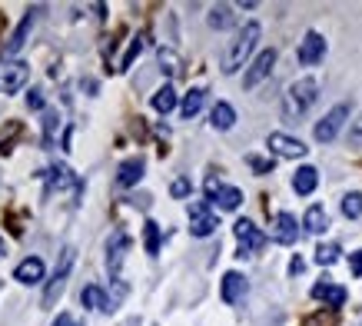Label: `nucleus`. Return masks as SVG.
<instances>
[{
    "mask_svg": "<svg viewBox=\"0 0 362 326\" xmlns=\"http://www.w3.org/2000/svg\"><path fill=\"white\" fill-rule=\"evenodd\" d=\"M316 97H319V84L312 77H302L296 84H289V90L283 93V117H286L289 124L302 120V113L316 103Z\"/></svg>",
    "mask_w": 362,
    "mask_h": 326,
    "instance_id": "obj_1",
    "label": "nucleus"
},
{
    "mask_svg": "<svg viewBox=\"0 0 362 326\" xmlns=\"http://www.w3.org/2000/svg\"><path fill=\"white\" fill-rule=\"evenodd\" d=\"M260 34H262V30H260V24H256V20H250V24L239 30L236 40L229 44V51L223 53V74H236L239 67L250 60V53L256 51V40H260Z\"/></svg>",
    "mask_w": 362,
    "mask_h": 326,
    "instance_id": "obj_2",
    "label": "nucleus"
},
{
    "mask_svg": "<svg viewBox=\"0 0 362 326\" xmlns=\"http://www.w3.org/2000/svg\"><path fill=\"white\" fill-rule=\"evenodd\" d=\"M74 247H63L60 253V266L53 270V280L43 289V306H53V303L63 296V287H67V276H70V266H74Z\"/></svg>",
    "mask_w": 362,
    "mask_h": 326,
    "instance_id": "obj_3",
    "label": "nucleus"
},
{
    "mask_svg": "<svg viewBox=\"0 0 362 326\" xmlns=\"http://www.w3.org/2000/svg\"><path fill=\"white\" fill-rule=\"evenodd\" d=\"M346 117H349V103H336V107H333V110H329L323 120L316 124L312 137L319 140V143H333V140H336V133L342 130V124H346Z\"/></svg>",
    "mask_w": 362,
    "mask_h": 326,
    "instance_id": "obj_4",
    "label": "nucleus"
},
{
    "mask_svg": "<svg viewBox=\"0 0 362 326\" xmlns=\"http://www.w3.org/2000/svg\"><path fill=\"white\" fill-rule=\"evenodd\" d=\"M233 233L239 240V256H250V253H260L266 247V233L253 220H236L233 223Z\"/></svg>",
    "mask_w": 362,
    "mask_h": 326,
    "instance_id": "obj_5",
    "label": "nucleus"
},
{
    "mask_svg": "<svg viewBox=\"0 0 362 326\" xmlns=\"http://www.w3.org/2000/svg\"><path fill=\"white\" fill-rule=\"evenodd\" d=\"M27 80H30V67L24 60L0 63V93H17V90H24Z\"/></svg>",
    "mask_w": 362,
    "mask_h": 326,
    "instance_id": "obj_6",
    "label": "nucleus"
},
{
    "mask_svg": "<svg viewBox=\"0 0 362 326\" xmlns=\"http://www.w3.org/2000/svg\"><path fill=\"white\" fill-rule=\"evenodd\" d=\"M216 226H220V220L210 210V203H203V200L189 203V233L193 237H210Z\"/></svg>",
    "mask_w": 362,
    "mask_h": 326,
    "instance_id": "obj_7",
    "label": "nucleus"
},
{
    "mask_svg": "<svg viewBox=\"0 0 362 326\" xmlns=\"http://www.w3.org/2000/svg\"><path fill=\"white\" fill-rule=\"evenodd\" d=\"M273 67H276V51L269 47V51H262L256 60L250 63V70H246V77H243V87L253 90V87H260L266 77L273 74Z\"/></svg>",
    "mask_w": 362,
    "mask_h": 326,
    "instance_id": "obj_8",
    "label": "nucleus"
},
{
    "mask_svg": "<svg viewBox=\"0 0 362 326\" xmlns=\"http://www.w3.org/2000/svg\"><path fill=\"white\" fill-rule=\"evenodd\" d=\"M266 147L276 153V157H286V160H296V157H306V143L296 137H286V133H269V140H266Z\"/></svg>",
    "mask_w": 362,
    "mask_h": 326,
    "instance_id": "obj_9",
    "label": "nucleus"
},
{
    "mask_svg": "<svg viewBox=\"0 0 362 326\" xmlns=\"http://www.w3.org/2000/svg\"><path fill=\"white\" fill-rule=\"evenodd\" d=\"M326 57V40L323 34H316V30H309L306 37H302L300 44V63L302 67H316V63Z\"/></svg>",
    "mask_w": 362,
    "mask_h": 326,
    "instance_id": "obj_10",
    "label": "nucleus"
},
{
    "mask_svg": "<svg viewBox=\"0 0 362 326\" xmlns=\"http://www.w3.org/2000/svg\"><path fill=\"white\" fill-rule=\"evenodd\" d=\"M126 250H130V237H126V233H113L110 243H107V270H110L113 280H116L120 266H123Z\"/></svg>",
    "mask_w": 362,
    "mask_h": 326,
    "instance_id": "obj_11",
    "label": "nucleus"
},
{
    "mask_svg": "<svg viewBox=\"0 0 362 326\" xmlns=\"http://www.w3.org/2000/svg\"><path fill=\"white\" fill-rule=\"evenodd\" d=\"M273 240L276 243H283V247L296 243V240H300V223H296V216L293 214H276L273 216Z\"/></svg>",
    "mask_w": 362,
    "mask_h": 326,
    "instance_id": "obj_12",
    "label": "nucleus"
},
{
    "mask_svg": "<svg viewBox=\"0 0 362 326\" xmlns=\"http://www.w3.org/2000/svg\"><path fill=\"white\" fill-rule=\"evenodd\" d=\"M346 296H349L346 289L336 287V283H326V280H323V283H316V287H312V300L326 303L329 310H339V306L346 303Z\"/></svg>",
    "mask_w": 362,
    "mask_h": 326,
    "instance_id": "obj_13",
    "label": "nucleus"
},
{
    "mask_svg": "<svg viewBox=\"0 0 362 326\" xmlns=\"http://www.w3.org/2000/svg\"><path fill=\"white\" fill-rule=\"evenodd\" d=\"M246 289H250V283H246V276L236 273V270H229V273L223 276V303H239L243 296H246Z\"/></svg>",
    "mask_w": 362,
    "mask_h": 326,
    "instance_id": "obj_14",
    "label": "nucleus"
},
{
    "mask_svg": "<svg viewBox=\"0 0 362 326\" xmlns=\"http://www.w3.org/2000/svg\"><path fill=\"white\" fill-rule=\"evenodd\" d=\"M143 170H147L143 157H130V160L120 163V170H116V183H120V187H137L140 180H143Z\"/></svg>",
    "mask_w": 362,
    "mask_h": 326,
    "instance_id": "obj_15",
    "label": "nucleus"
},
{
    "mask_svg": "<svg viewBox=\"0 0 362 326\" xmlns=\"http://www.w3.org/2000/svg\"><path fill=\"white\" fill-rule=\"evenodd\" d=\"M13 280H17V283H24V287L40 283V280H43V260H40V256H27L24 263L13 270Z\"/></svg>",
    "mask_w": 362,
    "mask_h": 326,
    "instance_id": "obj_16",
    "label": "nucleus"
},
{
    "mask_svg": "<svg viewBox=\"0 0 362 326\" xmlns=\"http://www.w3.org/2000/svg\"><path fill=\"white\" fill-rule=\"evenodd\" d=\"M316 183H319V170H316V167H300L296 176H293V190H296L300 197H309L312 190H316Z\"/></svg>",
    "mask_w": 362,
    "mask_h": 326,
    "instance_id": "obj_17",
    "label": "nucleus"
},
{
    "mask_svg": "<svg viewBox=\"0 0 362 326\" xmlns=\"http://www.w3.org/2000/svg\"><path fill=\"white\" fill-rule=\"evenodd\" d=\"M302 226H306V233H312V237H319L326 226H329V216H326V210L319 207V203H312L309 210H306V216H302Z\"/></svg>",
    "mask_w": 362,
    "mask_h": 326,
    "instance_id": "obj_18",
    "label": "nucleus"
},
{
    "mask_svg": "<svg viewBox=\"0 0 362 326\" xmlns=\"http://www.w3.org/2000/svg\"><path fill=\"white\" fill-rule=\"evenodd\" d=\"M210 124L216 126V130H229V126L236 124V110H233L229 103H216L210 113Z\"/></svg>",
    "mask_w": 362,
    "mask_h": 326,
    "instance_id": "obj_19",
    "label": "nucleus"
},
{
    "mask_svg": "<svg viewBox=\"0 0 362 326\" xmlns=\"http://www.w3.org/2000/svg\"><path fill=\"white\" fill-rule=\"evenodd\" d=\"M34 20H37V11H30L20 20V27L13 30V37H11V44H7V53H17L20 47H24V40H27V34H30V27H34Z\"/></svg>",
    "mask_w": 362,
    "mask_h": 326,
    "instance_id": "obj_20",
    "label": "nucleus"
},
{
    "mask_svg": "<svg viewBox=\"0 0 362 326\" xmlns=\"http://www.w3.org/2000/svg\"><path fill=\"white\" fill-rule=\"evenodd\" d=\"M203 100H206V90H203V87L189 90L187 97H183V107H180V110H183V117H187V120H193V117L203 110Z\"/></svg>",
    "mask_w": 362,
    "mask_h": 326,
    "instance_id": "obj_21",
    "label": "nucleus"
},
{
    "mask_svg": "<svg viewBox=\"0 0 362 326\" xmlns=\"http://www.w3.org/2000/svg\"><path fill=\"white\" fill-rule=\"evenodd\" d=\"M233 7L229 4H220V7H213L210 11V27L213 30H226V27H233Z\"/></svg>",
    "mask_w": 362,
    "mask_h": 326,
    "instance_id": "obj_22",
    "label": "nucleus"
},
{
    "mask_svg": "<svg viewBox=\"0 0 362 326\" xmlns=\"http://www.w3.org/2000/svg\"><path fill=\"white\" fill-rule=\"evenodd\" d=\"M60 187H80V183H76V176L70 174L67 167H53L51 183H47V193H53V190H60Z\"/></svg>",
    "mask_w": 362,
    "mask_h": 326,
    "instance_id": "obj_23",
    "label": "nucleus"
},
{
    "mask_svg": "<svg viewBox=\"0 0 362 326\" xmlns=\"http://www.w3.org/2000/svg\"><path fill=\"white\" fill-rule=\"evenodd\" d=\"M173 107H176V90L170 87V84L153 93V110H156V113H170Z\"/></svg>",
    "mask_w": 362,
    "mask_h": 326,
    "instance_id": "obj_24",
    "label": "nucleus"
},
{
    "mask_svg": "<svg viewBox=\"0 0 362 326\" xmlns=\"http://www.w3.org/2000/svg\"><path fill=\"white\" fill-rule=\"evenodd\" d=\"M80 303H83L87 310H107V293H103L100 287H83Z\"/></svg>",
    "mask_w": 362,
    "mask_h": 326,
    "instance_id": "obj_25",
    "label": "nucleus"
},
{
    "mask_svg": "<svg viewBox=\"0 0 362 326\" xmlns=\"http://www.w3.org/2000/svg\"><path fill=\"white\" fill-rule=\"evenodd\" d=\"M213 203H216V207H223V210H236L239 203H243V193H239L236 187H223L216 197H213Z\"/></svg>",
    "mask_w": 362,
    "mask_h": 326,
    "instance_id": "obj_26",
    "label": "nucleus"
},
{
    "mask_svg": "<svg viewBox=\"0 0 362 326\" xmlns=\"http://www.w3.org/2000/svg\"><path fill=\"white\" fill-rule=\"evenodd\" d=\"M339 260V243H319L316 247V263L319 266H333Z\"/></svg>",
    "mask_w": 362,
    "mask_h": 326,
    "instance_id": "obj_27",
    "label": "nucleus"
},
{
    "mask_svg": "<svg viewBox=\"0 0 362 326\" xmlns=\"http://www.w3.org/2000/svg\"><path fill=\"white\" fill-rule=\"evenodd\" d=\"M143 47H147V34H137V37H133V44L126 47L123 60H120V67H116V70H126V67H130V63L140 57V51H143Z\"/></svg>",
    "mask_w": 362,
    "mask_h": 326,
    "instance_id": "obj_28",
    "label": "nucleus"
},
{
    "mask_svg": "<svg viewBox=\"0 0 362 326\" xmlns=\"http://www.w3.org/2000/svg\"><path fill=\"white\" fill-rule=\"evenodd\" d=\"M160 70L163 74H170V77H176L180 70H183V60H180L173 51H166V47H163L160 51Z\"/></svg>",
    "mask_w": 362,
    "mask_h": 326,
    "instance_id": "obj_29",
    "label": "nucleus"
},
{
    "mask_svg": "<svg viewBox=\"0 0 362 326\" xmlns=\"http://www.w3.org/2000/svg\"><path fill=\"white\" fill-rule=\"evenodd\" d=\"M143 243H147V253H150V256L160 253V226L153 223V220L143 226Z\"/></svg>",
    "mask_w": 362,
    "mask_h": 326,
    "instance_id": "obj_30",
    "label": "nucleus"
},
{
    "mask_svg": "<svg viewBox=\"0 0 362 326\" xmlns=\"http://www.w3.org/2000/svg\"><path fill=\"white\" fill-rule=\"evenodd\" d=\"M342 214L349 216V220H359L362 216V193H346V197H342Z\"/></svg>",
    "mask_w": 362,
    "mask_h": 326,
    "instance_id": "obj_31",
    "label": "nucleus"
},
{
    "mask_svg": "<svg viewBox=\"0 0 362 326\" xmlns=\"http://www.w3.org/2000/svg\"><path fill=\"white\" fill-rule=\"evenodd\" d=\"M302 326H336V310H319L302 320Z\"/></svg>",
    "mask_w": 362,
    "mask_h": 326,
    "instance_id": "obj_32",
    "label": "nucleus"
},
{
    "mask_svg": "<svg viewBox=\"0 0 362 326\" xmlns=\"http://www.w3.org/2000/svg\"><path fill=\"white\" fill-rule=\"evenodd\" d=\"M20 137V124L17 120H11L7 124V130H0V150H11V143Z\"/></svg>",
    "mask_w": 362,
    "mask_h": 326,
    "instance_id": "obj_33",
    "label": "nucleus"
},
{
    "mask_svg": "<svg viewBox=\"0 0 362 326\" xmlns=\"http://www.w3.org/2000/svg\"><path fill=\"white\" fill-rule=\"evenodd\" d=\"M170 193H173L176 200H183V197H189V180H187V176H180V180H173V187H170Z\"/></svg>",
    "mask_w": 362,
    "mask_h": 326,
    "instance_id": "obj_34",
    "label": "nucleus"
},
{
    "mask_svg": "<svg viewBox=\"0 0 362 326\" xmlns=\"http://www.w3.org/2000/svg\"><path fill=\"white\" fill-rule=\"evenodd\" d=\"M53 130H57V113H47V117H43V143L53 140Z\"/></svg>",
    "mask_w": 362,
    "mask_h": 326,
    "instance_id": "obj_35",
    "label": "nucleus"
},
{
    "mask_svg": "<svg viewBox=\"0 0 362 326\" xmlns=\"http://www.w3.org/2000/svg\"><path fill=\"white\" fill-rule=\"evenodd\" d=\"M349 143L352 147H362V113L352 120V130H349Z\"/></svg>",
    "mask_w": 362,
    "mask_h": 326,
    "instance_id": "obj_36",
    "label": "nucleus"
},
{
    "mask_svg": "<svg viewBox=\"0 0 362 326\" xmlns=\"http://www.w3.org/2000/svg\"><path fill=\"white\" fill-rule=\"evenodd\" d=\"M43 90H30V93H27V107H30V110H43Z\"/></svg>",
    "mask_w": 362,
    "mask_h": 326,
    "instance_id": "obj_37",
    "label": "nucleus"
},
{
    "mask_svg": "<svg viewBox=\"0 0 362 326\" xmlns=\"http://www.w3.org/2000/svg\"><path fill=\"white\" fill-rule=\"evenodd\" d=\"M246 160H250V167L256 170V174H269V170H273V163L262 160V157H246Z\"/></svg>",
    "mask_w": 362,
    "mask_h": 326,
    "instance_id": "obj_38",
    "label": "nucleus"
},
{
    "mask_svg": "<svg viewBox=\"0 0 362 326\" xmlns=\"http://www.w3.org/2000/svg\"><path fill=\"white\" fill-rule=\"evenodd\" d=\"M349 270H352V276H362V250H359V253H352Z\"/></svg>",
    "mask_w": 362,
    "mask_h": 326,
    "instance_id": "obj_39",
    "label": "nucleus"
},
{
    "mask_svg": "<svg viewBox=\"0 0 362 326\" xmlns=\"http://www.w3.org/2000/svg\"><path fill=\"white\" fill-rule=\"evenodd\" d=\"M53 326H80V323H76V320H74L70 313H60L57 320H53Z\"/></svg>",
    "mask_w": 362,
    "mask_h": 326,
    "instance_id": "obj_40",
    "label": "nucleus"
},
{
    "mask_svg": "<svg viewBox=\"0 0 362 326\" xmlns=\"http://www.w3.org/2000/svg\"><path fill=\"white\" fill-rule=\"evenodd\" d=\"M302 270H306V263H302L300 256H293V263H289V273L296 276V273H302Z\"/></svg>",
    "mask_w": 362,
    "mask_h": 326,
    "instance_id": "obj_41",
    "label": "nucleus"
}]
</instances>
